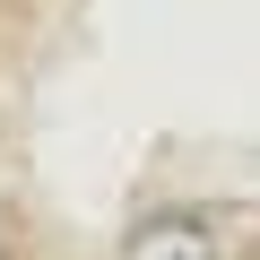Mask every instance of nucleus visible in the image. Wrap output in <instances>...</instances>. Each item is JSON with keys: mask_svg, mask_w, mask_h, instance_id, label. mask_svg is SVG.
<instances>
[{"mask_svg": "<svg viewBox=\"0 0 260 260\" xmlns=\"http://www.w3.org/2000/svg\"><path fill=\"white\" fill-rule=\"evenodd\" d=\"M121 260H217V234H208L191 208H156V217L130 225Z\"/></svg>", "mask_w": 260, "mask_h": 260, "instance_id": "nucleus-1", "label": "nucleus"}]
</instances>
